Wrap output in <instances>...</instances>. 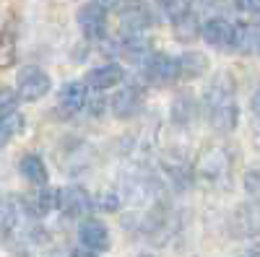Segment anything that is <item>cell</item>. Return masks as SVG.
Here are the masks:
<instances>
[{"instance_id":"6da1fadb","label":"cell","mask_w":260,"mask_h":257,"mask_svg":"<svg viewBox=\"0 0 260 257\" xmlns=\"http://www.w3.org/2000/svg\"><path fill=\"white\" fill-rule=\"evenodd\" d=\"M203 106H206V117L211 122L213 130L219 133H232L237 127V99H234V81L229 73H219L211 86L206 89L203 96Z\"/></svg>"},{"instance_id":"7a4b0ae2","label":"cell","mask_w":260,"mask_h":257,"mask_svg":"<svg viewBox=\"0 0 260 257\" xmlns=\"http://www.w3.org/2000/svg\"><path fill=\"white\" fill-rule=\"evenodd\" d=\"M198 177L213 187H229L232 182V164L221 148H208L198 161Z\"/></svg>"},{"instance_id":"3957f363","label":"cell","mask_w":260,"mask_h":257,"mask_svg":"<svg viewBox=\"0 0 260 257\" xmlns=\"http://www.w3.org/2000/svg\"><path fill=\"white\" fill-rule=\"evenodd\" d=\"M50 86H52V81H50V76L45 70L26 68V70H21V76H18L16 96L21 101H39L42 96H47Z\"/></svg>"},{"instance_id":"277c9868","label":"cell","mask_w":260,"mask_h":257,"mask_svg":"<svg viewBox=\"0 0 260 257\" xmlns=\"http://www.w3.org/2000/svg\"><path fill=\"white\" fill-rule=\"evenodd\" d=\"M115 8L120 16V24L127 34H141L143 29L151 26V11L141 0H120Z\"/></svg>"},{"instance_id":"5b68a950","label":"cell","mask_w":260,"mask_h":257,"mask_svg":"<svg viewBox=\"0 0 260 257\" xmlns=\"http://www.w3.org/2000/svg\"><path fill=\"white\" fill-rule=\"evenodd\" d=\"M78 26L83 31L86 39H91V42H99L107 31V11L96 3H86L81 6L78 11Z\"/></svg>"},{"instance_id":"8992f818","label":"cell","mask_w":260,"mask_h":257,"mask_svg":"<svg viewBox=\"0 0 260 257\" xmlns=\"http://www.w3.org/2000/svg\"><path fill=\"white\" fill-rule=\"evenodd\" d=\"M94 208V198L86 192L83 187H65L60 190V210L71 218L89 216Z\"/></svg>"},{"instance_id":"52a82bcc","label":"cell","mask_w":260,"mask_h":257,"mask_svg":"<svg viewBox=\"0 0 260 257\" xmlns=\"http://www.w3.org/2000/svg\"><path fill=\"white\" fill-rule=\"evenodd\" d=\"M26 221V208L13 198H0V234L3 237H18Z\"/></svg>"},{"instance_id":"ba28073f","label":"cell","mask_w":260,"mask_h":257,"mask_svg":"<svg viewBox=\"0 0 260 257\" xmlns=\"http://www.w3.org/2000/svg\"><path fill=\"white\" fill-rule=\"evenodd\" d=\"M146 76L151 83H172V81H177L180 78V65H177V57H169L164 52L159 55H151V60L146 62Z\"/></svg>"},{"instance_id":"9c48e42d","label":"cell","mask_w":260,"mask_h":257,"mask_svg":"<svg viewBox=\"0 0 260 257\" xmlns=\"http://www.w3.org/2000/svg\"><path fill=\"white\" fill-rule=\"evenodd\" d=\"M78 237H81L83 247L91 249V252H107V249H110V229H107V224L99 221V218L81 221Z\"/></svg>"},{"instance_id":"30bf717a","label":"cell","mask_w":260,"mask_h":257,"mask_svg":"<svg viewBox=\"0 0 260 257\" xmlns=\"http://www.w3.org/2000/svg\"><path fill=\"white\" fill-rule=\"evenodd\" d=\"M201 34L216 50H229L232 42H234V26L229 24L226 18H208L206 24L201 26Z\"/></svg>"},{"instance_id":"8fae6325","label":"cell","mask_w":260,"mask_h":257,"mask_svg":"<svg viewBox=\"0 0 260 257\" xmlns=\"http://www.w3.org/2000/svg\"><path fill=\"white\" fill-rule=\"evenodd\" d=\"M86 104V86L78 83V81H68L60 89V96H57V106H60V115L62 117H71V115H78Z\"/></svg>"},{"instance_id":"7c38bea8","label":"cell","mask_w":260,"mask_h":257,"mask_svg":"<svg viewBox=\"0 0 260 257\" xmlns=\"http://www.w3.org/2000/svg\"><path fill=\"white\" fill-rule=\"evenodd\" d=\"M24 208H26V213H31V216H47V213H52L55 208H60V190L42 185L24 203Z\"/></svg>"},{"instance_id":"4fadbf2b","label":"cell","mask_w":260,"mask_h":257,"mask_svg":"<svg viewBox=\"0 0 260 257\" xmlns=\"http://www.w3.org/2000/svg\"><path fill=\"white\" fill-rule=\"evenodd\" d=\"M122 76H125L122 68L110 62V65H99V68H94V70L86 73V83H89L94 91H107V89H115V86H120Z\"/></svg>"},{"instance_id":"5bb4252c","label":"cell","mask_w":260,"mask_h":257,"mask_svg":"<svg viewBox=\"0 0 260 257\" xmlns=\"http://www.w3.org/2000/svg\"><path fill=\"white\" fill-rule=\"evenodd\" d=\"M138 104H141L138 89H133V86H122V89H117V94L112 96V112L120 120H130L138 112Z\"/></svg>"},{"instance_id":"9a60e30c","label":"cell","mask_w":260,"mask_h":257,"mask_svg":"<svg viewBox=\"0 0 260 257\" xmlns=\"http://www.w3.org/2000/svg\"><path fill=\"white\" fill-rule=\"evenodd\" d=\"M120 52L130 62H148L151 60V45H148V39H143L141 34H127L125 42L120 45Z\"/></svg>"},{"instance_id":"2e32d148","label":"cell","mask_w":260,"mask_h":257,"mask_svg":"<svg viewBox=\"0 0 260 257\" xmlns=\"http://www.w3.org/2000/svg\"><path fill=\"white\" fill-rule=\"evenodd\" d=\"M234 229H237V234H245V237H252V234H257V231H260V205L237 208Z\"/></svg>"},{"instance_id":"e0dca14e","label":"cell","mask_w":260,"mask_h":257,"mask_svg":"<svg viewBox=\"0 0 260 257\" xmlns=\"http://www.w3.org/2000/svg\"><path fill=\"white\" fill-rule=\"evenodd\" d=\"M18 169H21V174H24V179H29L31 185H37V187L47 185V166L37 154H26L21 159Z\"/></svg>"},{"instance_id":"ac0fdd59","label":"cell","mask_w":260,"mask_h":257,"mask_svg":"<svg viewBox=\"0 0 260 257\" xmlns=\"http://www.w3.org/2000/svg\"><path fill=\"white\" fill-rule=\"evenodd\" d=\"M234 50H240L242 55H252L260 52V34L252 26H240L234 29V42H232Z\"/></svg>"},{"instance_id":"d6986e66","label":"cell","mask_w":260,"mask_h":257,"mask_svg":"<svg viewBox=\"0 0 260 257\" xmlns=\"http://www.w3.org/2000/svg\"><path fill=\"white\" fill-rule=\"evenodd\" d=\"M177 65H180V78H198L206 70L208 60L201 52H185L182 57H177Z\"/></svg>"},{"instance_id":"ffe728a7","label":"cell","mask_w":260,"mask_h":257,"mask_svg":"<svg viewBox=\"0 0 260 257\" xmlns=\"http://www.w3.org/2000/svg\"><path fill=\"white\" fill-rule=\"evenodd\" d=\"M13 62H16V36L11 29H6L0 34V70L11 68Z\"/></svg>"},{"instance_id":"44dd1931","label":"cell","mask_w":260,"mask_h":257,"mask_svg":"<svg viewBox=\"0 0 260 257\" xmlns=\"http://www.w3.org/2000/svg\"><path fill=\"white\" fill-rule=\"evenodd\" d=\"M159 3H161V11L167 13V18L175 21V24L180 18L190 16V0H159Z\"/></svg>"},{"instance_id":"7402d4cb","label":"cell","mask_w":260,"mask_h":257,"mask_svg":"<svg viewBox=\"0 0 260 257\" xmlns=\"http://www.w3.org/2000/svg\"><path fill=\"white\" fill-rule=\"evenodd\" d=\"M175 31H177V36H180L182 42H192L195 36L201 34V26H198V21H195L192 13H190V16H185V18L177 21V24H175Z\"/></svg>"},{"instance_id":"603a6c76","label":"cell","mask_w":260,"mask_h":257,"mask_svg":"<svg viewBox=\"0 0 260 257\" xmlns=\"http://www.w3.org/2000/svg\"><path fill=\"white\" fill-rule=\"evenodd\" d=\"M16 94L11 89H6V86H0V117H6L11 112H16Z\"/></svg>"},{"instance_id":"cb8c5ba5","label":"cell","mask_w":260,"mask_h":257,"mask_svg":"<svg viewBox=\"0 0 260 257\" xmlns=\"http://www.w3.org/2000/svg\"><path fill=\"white\" fill-rule=\"evenodd\" d=\"M245 187H247V192L255 200H260V169H250L247 171L245 174Z\"/></svg>"},{"instance_id":"d4e9b609","label":"cell","mask_w":260,"mask_h":257,"mask_svg":"<svg viewBox=\"0 0 260 257\" xmlns=\"http://www.w3.org/2000/svg\"><path fill=\"white\" fill-rule=\"evenodd\" d=\"M102 210H117V205H120V195H117V192H110V190H107V192H102V195L94 200Z\"/></svg>"},{"instance_id":"484cf974","label":"cell","mask_w":260,"mask_h":257,"mask_svg":"<svg viewBox=\"0 0 260 257\" xmlns=\"http://www.w3.org/2000/svg\"><path fill=\"white\" fill-rule=\"evenodd\" d=\"M237 8L247 11V13H257L260 11V0H237Z\"/></svg>"},{"instance_id":"4316f807","label":"cell","mask_w":260,"mask_h":257,"mask_svg":"<svg viewBox=\"0 0 260 257\" xmlns=\"http://www.w3.org/2000/svg\"><path fill=\"white\" fill-rule=\"evenodd\" d=\"M250 106H252V115H255V120H257V125H260V89L252 94V101H250Z\"/></svg>"},{"instance_id":"83f0119b","label":"cell","mask_w":260,"mask_h":257,"mask_svg":"<svg viewBox=\"0 0 260 257\" xmlns=\"http://www.w3.org/2000/svg\"><path fill=\"white\" fill-rule=\"evenodd\" d=\"M71 257H99V254H94L91 249H73Z\"/></svg>"},{"instance_id":"f1b7e54d","label":"cell","mask_w":260,"mask_h":257,"mask_svg":"<svg viewBox=\"0 0 260 257\" xmlns=\"http://www.w3.org/2000/svg\"><path fill=\"white\" fill-rule=\"evenodd\" d=\"M94 3H96V6H102V8L107 11L110 6H117V0H94Z\"/></svg>"},{"instance_id":"f546056e","label":"cell","mask_w":260,"mask_h":257,"mask_svg":"<svg viewBox=\"0 0 260 257\" xmlns=\"http://www.w3.org/2000/svg\"><path fill=\"white\" fill-rule=\"evenodd\" d=\"M8 138H11V135L6 133V127L0 125V145H6V143H8Z\"/></svg>"},{"instance_id":"4dcf8cb0","label":"cell","mask_w":260,"mask_h":257,"mask_svg":"<svg viewBox=\"0 0 260 257\" xmlns=\"http://www.w3.org/2000/svg\"><path fill=\"white\" fill-rule=\"evenodd\" d=\"M237 257H260V249H247V252L237 254Z\"/></svg>"},{"instance_id":"1f68e13d","label":"cell","mask_w":260,"mask_h":257,"mask_svg":"<svg viewBox=\"0 0 260 257\" xmlns=\"http://www.w3.org/2000/svg\"><path fill=\"white\" fill-rule=\"evenodd\" d=\"M257 18H260V11H257Z\"/></svg>"}]
</instances>
